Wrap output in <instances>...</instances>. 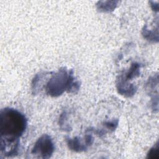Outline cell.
I'll return each mask as SVG.
<instances>
[{
	"instance_id": "obj_1",
	"label": "cell",
	"mask_w": 159,
	"mask_h": 159,
	"mask_svg": "<svg viewBox=\"0 0 159 159\" xmlns=\"http://www.w3.org/2000/svg\"><path fill=\"white\" fill-rule=\"evenodd\" d=\"M27 125L24 114L18 110L5 107L0 112V149L2 155L11 157L19 153V139Z\"/></svg>"
},
{
	"instance_id": "obj_2",
	"label": "cell",
	"mask_w": 159,
	"mask_h": 159,
	"mask_svg": "<svg viewBox=\"0 0 159 159\" xmlns=\"http://www.w3.org/2000/svg\"><path fill=\"white\" fill-rule=\"evenodd\" d=\"M80 87V82L75 80L73 70L61 68L51 76L47 83L46 91L48 95L57 97L65 91L76 93Z\"/></svg>"
},
{
	"instance_id": "obj_3",
	"label": "cell",
	"mask_w": 159,
	"mask_h": 159,
	"mask_svg": "<svg viewBox=\"0 0 159 159\" xmlns=\"http://www.w3.org/2000/svg\"><path fill=\"white\" fill-rule=\"evenodd\" d=\"M140 65L139 63H133L127 71L117 77L116 86L119 93L127 97H130L135 93L136 87L133 84L129 83L128 81L138 76L140 74Z\"/></svg>"
},
{
	"instance_id": "obj_4",
	"label": "cell",
	"mask_w": 159,
	"mask_h": 159,
	"mask_svg": "<svg viewBox=\"0 0 159 159\" xmlns=\"http://www.w3.org/2000/svg\"><path fill=\"white\" fill-rule=\"evenodd\" d=\"M55 150L54 143L50 135L43 134L35 142L31 153L37 158H49Z\"/></svg>"
},
{
	"instance_id": "obj_5",
	"label": "cell",
	"mask_w": 159,
	"mask_h": 159,
	"mask_svg": "<svg viewBox=\"0 0 159 159\" xmlns=\"http://www.w3.org/2000/svg\"><path fill=\"white\" fill-rule=\"evenodd\" d=\"M66 143L68 148L76 152H81L85 151L89 147V145L87 144L85 138L84 137V142H82L81 139L75 137L74 138H67Z\"/></svg>"
},
{
	"instance_id": "obj_6",
	"label": "cell",
	"mask_w": 159,
	"mask_h": 159,
	"mask_svg": "<svg viewBox=\"0 0 159 159\" xmlns=\"http://www.w3.org/2000/svg\"><path fill=\"white\" fill-rule=\"evenodd\" d=\"M118 1H99L97 8L99 11L107 12L112 11L116 7Z\"/></svg>"
},
{
	"instance_id": "obj_7",
	"label": "cell",
	"mask_w": 159,
	"mask_h": 159,
	"mask_svg": "<svg viewBox=\"0 0 159 159\" xmlns=\"http://www.w3.org/2000/svg\"><path fill=\"white\" fill-rule=\"evenodd\" d=\"M119 124V120L118 119H113L111 120H107L106 121L103 125L105 129V130L113 132L114 130L117 128Z\"/></svg>"
},
{
	"instance_id": "obj_8",
	"label": "cell",
	"mask_w": 159,
	"mask_h": 159,
	"mask_svg": "<svg viewBox=\"0 0 159 159\" xmlns=\"http://www.w3.org/2000/svg\"><path fill=\"white\" fill-rule=\"evenodd\" d=\"M158 145L157 143L155 146L150 149L148 154L147 158H158Z\"/></svg>"
}]
</instances>
